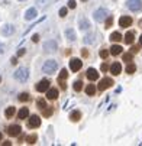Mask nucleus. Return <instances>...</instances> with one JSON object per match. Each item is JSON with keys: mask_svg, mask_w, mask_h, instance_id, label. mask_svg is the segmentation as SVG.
<instances>
[{"mask_svg": "<svg viewBox=\"0 0 142 146\" xmlns=\"http://www.w3.org/2000/svg\"><path fill=\"white\" fill-rule=\"evenodd\" d=\"M57 62L54 61V59H48L45 64L42 65V72H45V74H54L55 71H57Z\"/></svg>", "mask_w": 142, "mask_h": 146, "instance_id": "1", "label": "nucleus"}, {"mask_svg": "<svg viewBox=\"0 0 142 146\" xmlns=\"http://www.w3.org/2000/svg\"><path fill=\"white\" fill-rule=\"evenodd\" d=\"M28 77H29V72H28V68H19L16 72H15V78L16 80H19L20 82H25L26 80H28Z\"/></svg>", "mask_w": 142, "mask_h": 146, "instance_id": "2", "label": "nucleus"}, {"mask_svg": "<svg viewBox=\"0 0 142 146\" xmlns=\"http://www.w3.org/2000/svg\"><path fill=\"white\" fill-rule=\"evenodd\" d=\"M128 7L132 12H139L142 10V0H128Z\"/></svg>", "mask_w": 142, "mask_h": 146, "instance_id": "3", "label": "nucleus"}, {"mask_svg": "<svg viewBox=\"0 0 142 146\" xmlns=\"http://www.w3.org/2000/svg\"><path fill=\"white\" fill-rule=\"evenodd\" d=\"M94 20H96V22H103V20L106 19V16H107V10L106 9H103V7H101V9H97L96 12H94Z\"/></svg>", "mask_w": 142, "mask_h": 146, "instance_id": "4", "label": "nucleus"}, {"mask_svg": "<svg viewBox=\"0 0 142 146\" xmlns=\"http://www.w3.org/2000/svg\"><path fill=\"white\" fill-rule=\"evenodd\" d=\"M81 65H83V61H80L78 58H71L70 59V68H71L73 72H77L81 68Z\"/></svg>", "mask_w": 142, "mask_h": 146, "instance_id": "5", "label": "nucleus"}, {"mask_svg": "<svg viewBox=\"0 0 142 146\" xmlns=\"http://www.w3.org/2000/svg\"><path fill=\"white\" fill-rule=\"evenodd\" d=\"M49 84L51 82L48 81V80H42V81H39L38 84H36V91H39V93H44V91H47L48 88H49Z\"/></svg>", "mask_w": 142, "mask_h": 146, "instance_id": "6", "label": "nucleus"}, {"mask_svg": "<svg viewBox=\"0 0 142 146\" xmlns=\"http://www.w3.org/2000/svg\"><path fill=\"white\" fill-rule=\"evenodd\" d=\"M113 86V80L112 78H103L100 81V84H99V90H106V88H110Z\"/></svg>", "mask_w": 142, "mask_h": 146, "instance_id": "7", "label": "nucleus"}, {"mask_svg": "<svg viewBox=\"0 0 142 146\" xmlns=\"http://www.w3.org/2000/svg\"><path fill=\"white\" fill-rule=\"evenodd\" d=\"M44 49L47 52H55L58 49V45H57L55 40H47V42L44 44Z\"/></svg>", "mask_w": 142, "mask_h": 146, "instance_id": "8", "label": "nucleus"}, {"mask_svg": "<svg viewBox=\"0 0 142 146\" xmlns=\"http://www.w3.org/2000/svg\"><path fill=\"white\" fill-rule=\"evenodd\" d=\"M28 126L29 127H32V129H35V127H39L41 126V119H39V116H31V119H29V121H28Z\"/></svg>", "mask_w": 142, "mask_h": 146, "instance_id": "9", "label": "nucleus"}, {"mask_svg": "<svg viewBox=\"0 0 142 146\" xmlns=\"http://www.w3.org/2000/svg\"><path fill=\"white\" fill-rule=\"evenodd\" d=\"M20 132H22V129H20L19 124H12V126H9V129H7V133L10 136H19Z\"/></svg>", "mask_w": 142, "mask_h": 146, "instance_id": "10", "label": "nucleus"}, {"mask_svg": "<svg viewBox=\"0 0 142 146\" xmlns=\"http://www.w3.org/2000/svg\"><path fill=\"white\" fill-rule=\"evenodd\" d=\"M119 25H120V28H128V26H131V25H132V17H129V16H122V17L119 19Z\"/></svg>", "mask_w": 142, "mask_h": 146, "instance_id": "11", "label": "nucleus"}, {"mask_svg": "<svg viewBox=\"0 0 142 146\" xmlns=\"http://www.w3.org/2000/svg\"><path fill=\"white\" fill-rule=\"evenodd\" d=\"M36 15H38V10H36L35 7H31V9L26 10V13H25V19H26V20H32V19L36 17Z\"/></svg>", "mask_w": 142, "mask_h": 146, "instance_id": "12", "label": "nucleus"}, {"mask_svg": "<svg viewBox=\"0 0 142 146\" xmlns=\"http://www.w3.org/2000/svg\"><path fill=\"white\" fill-rule=\"evenodd\" d=\"M87 78H89L90 81H96V80L99 78V72H97L94 68H89V70H87Z\"/></svg>", "mask_w": 142, "mask_h": 146, "instance_id": "13", "label": "nucleus"}, {"mask_svg": "<svg viewBox=\"0 0 142 146\" xmlns=\"http://www.w3.org/2000/svg\"><path fill=\"white\" fill-rule=\"evenodd\" d=\"M13 32H15V28L12 25H5L2 28V35H5V36H10Z\"/></svg>", "mask_w": 142, "mask_h": 146, "instance_id": "14", "label": "nucleus"}, {"mask_svg": "<svg viewBox=\"0 0 142 146\" xmlns=\"http://www.w3.org/2000/svg\"><path fill=\"white\" fill-rule=\"evenodd\" d=\"M120 71H122V65L119 64V62H115V64H112V67H110V72H112L113 75H119Z\"/></svg>", "mask_w": 142, "mask_h": 146, "instance_id": "15", "label": "nucleus"}, {"mask_svg": "<svg viewBox=\"0 0 142 146\" xmlns=\"http://www.w3.org/2000/svg\"><path fill=\"white\" fill-rule=\"evenodd\" d=\"M80 29H81V31H89V29H90V22H89L86 17L80 19Z\"/></svg>", "mask_w": 142, "mask_h": 146, "instance_id": "16", "label": "nucleus"}, {"mask_svg": "<svg viewBox=\"0 0 142 146\" xmlns=\"http://www.w3.org/2000/svg\"><path fill=\"white\" fill-rule=\"evenodd\" d=\"M57 97H58V91H57V88L47 90V98H48V100H55Z\"/></svg>", "mask_w": 142, "mask_h": 146, "instance_id": "17", "label": "nucleus"}, {"mask_svg": "<svg viewBox=\"0 0 142 146\" xmlns=\"http://www.w3.org/2000/svg\"><path fill=\"white\" fill-rule=\"evenodd\" d=\"M28 116H29V110H28L26 107H22V109L19 110V113H17V117H19V119H22V120L26 119Z\"/></svg>", "mask_w": 142, "mask_h": 146, "instance_id": "18", "label": "nucleus"}, {"mask_svg": "<svg viewBox=\"0 0 142 146\" xmlns=\"http://www.w3.org/2000/svg\"><path fill=\"white\" fill-rule=\"evenodd\" d=\"M94 40H96L94 35H93V33H89L87 36H84L83 42H84V44H87V45H90V44H94Z\"/></svg>", "mask_w": 142, "mask_h": 146, "instance_id": "19", "label": "nucleus"}, {"mask_svg": "<svg viewBox=\"0 0 142 146\" xmlns=\"http://www.w3.org/2000/svg\"><path fill=\"white\" fill-rule=\"evenodd\" d=\"M133 38H135V33L131 31V32H128L126 35H125V42L128 44V45H131L132 42H133Z\"/></svg>", "mask_w": 142, "mask_h": 146, "instance_id": "20", "label": "nucleus"}, {"mask_svg": "<svg viewBox=\"0 0 142 146\" xmlns=\"http://www.w3.org/2000/svg\"><path fill=\"white\" fill-rule=\"evenodd\" d=\"M122 49H123V48H122V46H119V45H113V46L110 48V54L116 56V55L122 54Z\"/></svg>", "mask_w": 142, "mask_h": 146, "instance_id": "21", "label": "nucleus"}, {"mask_svg": "<svg viewBox=\"0 0 142 146\" xmlns=\"http://www.w3.org/2000/svg\"><path fill=\"white\" fill-rule=\"evenodd\" d=\"M80 117H81V113H80L78 110H74V111H71V113H70V119H71L73 121H78V120H80Z\"/></svg>", "mask_w": 142, "mask_h": 146, "instance_id": "22", "label": "nucleus"}, {"mask_svg": "<svg viewBox=\"0 0 142 146\" xmlns=\"http://www.w3.org/2000/svg\"><path fill=\"white\" fill-rule=\"evenodd\" d=\"M110 40H112V42H120V40H122V35L119 32H113L110 35Z\"/></svg>", "mask_w": 142, "mask_h": 146, "instance_id": "23", "label": "nucleus"}, {"mask_svg": "<svg viewBox=\"0 0 142 146\" xmlns=\"http://www.w3.org/2000/svg\"><path fill=\"white\" fill-rule=\"evenodd\" d=\"M65 36H67V39H70V40H75V32H74L73 29H67V31H65Z\"/></svg>", "mask_w": 142, "mask_h": 146, "instance_id": "24", "label": "nucleus"}, {"mask_svg": "<svg viewBox=\"0 0 142 146\" xmlns=\"http://www.w3.org/2000/svg\"><path fill=\"white\" fill-rule=\"evenodd\" d=\"M136 71V65L132 64V62H128V67H126V72L128 74H133Z\"/></svg>", "mask_w": 142, "mask_h": 146, "instance_id": "25", "label": "nucleus"}, {"mask_svg": "<svg viewBox=\"0 0 142 146\" xmlns=\"http://www.w3.org/2000/svg\"><path fill=\"white\" fill-rule=\"evenodd\" d=\"M86 93H87L89 96H94V93H96V87H94L93 84H89V86L86 87Z\"/></svg>", "mask_w": 142, "mask_h": 146, "instance_id": "26", "label": "nucleus"}, {"mask_svg": "<svg viewBox=\"0 0 142 146\" xmlns=\"http://www.w3.org/2000/svg\"><path fill=\"white\" fill-rule=\"evenodd\" d=\"M15 113H16V109H15V107H7V109H6V111H5L6 117H13V116H15Z\"/></svg>", "mask_w": 142, "mask_h": 146, "instance_id": "27", "label": "nucleus"}, {"mask_svg": "<svg viewBox=\"0 0 142 146\" xmlns=\"http://www.w3.org/2000/svg\"><path fill=\"white\" fill-rule=\"evenodd\" d=\"M67 77H68V72H67V70H65V68H63V70H61V72H59L58 81H64Z\"/></svg>", "mask_w": 142, "mask_h": 146, "instance_id": "28", "label": "nucleus"}, {"mask_svg": "<svg viewBox=\"0 0 142 146\" xmlns=\"http://www.w3.org/2000/svg\"><path fill=\"white\" fill-rule=\"evenodd\" d=\"M26 142H28L29 145H33V143L36 142V135H29V136L26 137Z\"/></svg>", "mask_w": 142, "mask_h": 146, "instance_id": "29", "label": "nucleus"}, {"mask_svg": "<svg viewBox=\"0 0 142 146\" xmlns=\"http://www.w3.org/2000/svg\"><path fill=\"white\" fill-rule=\"evenodd\" d=\"M81 88H83V82H81L80 80L75 81V82H74V90H75V91H80Z\"/></svg>", "mask_w": 142, "mask_h": 146, "instance_id": "30", "label": "nucleus"}, {"mask_svg": "<svg viewBox=\"0 0 142 146\" xmlns=\"http://www.w3.org/2000/svg\"><path fill=\"white\" fill-rule=\"evenodd\" d=\"M29 100V94L28 93H22L19 96V101H28Z\"/></svg>", "mask_w": 142, "mask_h": 146, "instance_id": "31", "label": "nucleus"}, {"mask_svg": "<svg viewBox=\"0 0 142 146\" xmlns=\"http://www.w3.org/2000/svg\"><path fill=\"white\" fill-rule=\"evenodd\" d=\"M36 104H38V107H39V109L47 107V106H45V100H42V98H39V100L36 101Z\"/></svg>", "mask_w": 142, "mask_h": 146, "instance_id": "32", "label": "nucleus"}, {"mask_svg": "<svg viewBox=\"0 0 142 146\" xmlns=\"http://www.w3.org/2000/svg\"><path fill=\"white\" fill-rule=\"evenodd\" d=\"M107 55H109V51H107V49H101V51H100V56L103 58V59H106Z\"/></svg>", "mask_w": 142, "mask_h": 146, "instance_id": "33", "label": "nucleus"}, {"mask_svg": "<svg viewBox=\"0 0 142 146\" xmlns=\"http://www.w3.org/2000/svg\"><path fill=\"white\" fill-rule=\"evenodd\" d=\"M105 20H106V19H105ZM112 23H113V16H109L107 20H106V28H110Z\"/></svg>", "mask_w": 142, "mask_h": 146, "instance_id": "34", "label": "nucleus"}, {"mask_svg": "<svg viewBox=\"0 0 142 146\" xmlns=\"http://www.w3.org/2000/svg\"><path fill=\"white\" fill-rule=\"evenodd\" d=\"M132 58H133L132 54H125V55H123V61H126V62H131Z\"/></svg>", "mask_w": 142, "mask_h": 146, "instance_id": "35", "label": "nucleus"}, {"mask_svg": "<svg viewBox=\"0 0 142 146\" xmlns=\"http://www.w3.org/2000/svg\"><path fill=\"white\" fill-rule=\"evenodd\" d=\"M42 110H44V116H45V117H49V116L52 114V109H45V107H44Z\"/></svg>", "mask_w": 142, "mask_h": 146, "instance_id": "36", "label": "nucleus"}, {"mask_svg": "<svg viewBox=\"0 0 142 146\" xmlns=\"http://www.w3.org/2000/svg\"><path fill=\"white\" fill-rule=\"evenodd\" d=\"M59 16L61 17H65L67 16V7H61L59 9Z\"/></svg>", "mask_w": 142, "mask_h": 146, "instance_id": "37", "label": "nucleus"}, {"mask_svg": "<svg viewBox=\"0 0 142 146\" xmlns=\"http://www.w3.org/2000/svg\"><path fill=\"white\" fill-rule=\"evenodd\" d=\"M68 7L70 9H75V2L74 0H68Z\"/></svg>", "mask_w": 142, "mask_h": 146, "instance_id": "38", "label": "nucleus"}, {"mask_svg": "<svg viewBox=\"0 0 142 146\" xmlns=\"http://www.w3.org/2000/svg\"><path fill=\"white\" fill-rule=\"evenodd\" d=\"M109 70V67H107V64L105 62V64H101V71H107Z\"/></svg>", "mask_w": 142, "mask_h": 146, "instance_id": "39", "label": "nucleus"}, {"mask_svg": "<svg viewBox=\"0 0 142 146\" xmlns=\"http://www.w3.org/2000/svg\"><path fill=\"white\" fill-rule=\"evenodd\" d=\"M58 82L61 84V88H63V90H65V88H67V86H65V82H64V81H58Z\"/></svg>", "mask_w": 142, "mask_h": 146, "instance_id": "40", "label": "nucleus"}, {"mask_svg": "<svg viewBox=\"0 0 142 146\" xmlns=\"http://www.w3.org/2000/svg\"><path fill=\"white\" fill-rule=\"evenodd\" d=\"M32 40H33V42H38V40H39V35H33L32 36Z\"/></svg>", "mask_w": 142, "mask_h": 146, "instance_id": "41", "label": "nucleus"}, {"mask_svg": "<svg viewBox=\"0 0 142 146\" xmlns=\"http://www.w3.org/2000/svg\"><path fill=\"white\" fill-rule=\"evenodd\" d=\"M23 54H25V49H19L17 51V56H22Z\"/></svg>", "mask_w": 142, "mask_h": 146, "instance_id": "42", "label": "nucleus"}, {"mask_svg": "<svg viewBox=\"0 0 142 146\" xmlns=\"http://www.w3.org/2000/svg\"><path fill=\"white\" fill-rule=\"evenodd\" d=\"M3 51H5V45L0 42V54H3Z\"/></svg>", "mask_w": 142, "mask_h": 146, "instance_id": "43", "label": "nucleus"}, {"mask_svg": "<svg viewBox=\"0 0 142 146\" xmlns=\"http://www.w3.org/2000/svg\"><path fill=\"white\" fill-rule=\"evenodd\" d=\"M10 61H12V64H13V65H15V64H17V59H16V58H12Z\"/></svg>", "mask_w": 142, "mask_h": 146, "instance_id": "44", "label": "nucleus"}, {"mask_svg": "<svg viewBox=\"0 0 142 146\" xmlns=\"http://www.w3.org/2000/svg\"><path fill=\"white\" fill-rule=\"evenodd\" d=\"M139 44H141V46H142V35H141V38H139Z\"/></svg>", "mask_w": 142, "mask_h": 146, "instance_id": "45", "label": "nucleus"}, {"mask_svg": "<svg viewBox=\"0 0 142 146\" xmlns=\"http://www.w3.org/2000/svg\"><path fill=\"white\" fill-rule=\"evenodd\" d=\"M2 137H3V136H2V133H0V140H2Z\"/></svg>", "mask_w": 142, "mask_h": 146, "instance_id": "46", "label": "nucleus"}, {"mask_svg": "<svg viewBox=\"0 0 142 146\" xmlns=\"http://www.w3.org/2000/svg\"><path fill=\"white\" fill-rule=\"evenodd\" d=\"M0 81H2V77H0Z\"/></svg>", "mask_w": 142, "mask_h": 146, "instance_id": "47", "label": "nucleus"}, {"mask_svg": "<svg viewBox=\"0 0 142 146\" xmlns=\"http://www.w3.org/2000/svg\"><path fill=\"white\" fill-rule=\"evenodd\" d=\"M83 2H87V0H83Z\"/></svg>", "mask_w": 142, "mask_h": 146, "instance_id": "48", "label": "nucleus"}]
</instances>
